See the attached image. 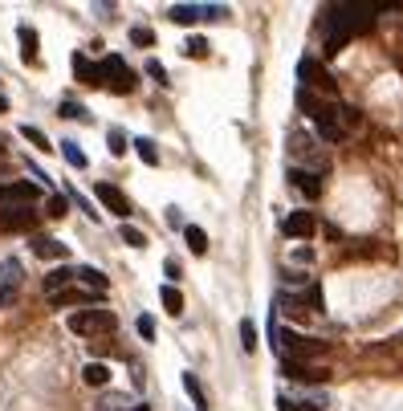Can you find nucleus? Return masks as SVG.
Returning a JSON list of instances; mask_svg holds the SVG:
<instances>
[{"label":"nucleus","instance_id":"11","mask_svg":"<svg viewBox=\"0 0 403 411\" xmlns=\"http://www.w3.org/2000/svg\"><path fill=\"white\" fill-rule=\"evenodd\" d=\"M313 229H318V220H313L306 208H302V212H289V216L281 220V232H285V236H293V240H310Z\"/></svg>","mask_w":403,"mask_h":411},{"label":"nucleus","instance_id":"3","mask_svg":"<svg viewBox=\"0 0 403 411\" xmlns=\"http://www.w3.org/2000/svg\"><path fill=\"white\" fill-rule=\"evenodd\" d=\"M70 330H74L78 338H110V334L118 330V318H114L110 310L94 306V310H78V314H70Z\"/></svg>","mask_w":403,"mask_h":411},{"label":"nucleus","instance_id":"14","mask_svg":"<svg viewBox=\"0 0 403 411\" xmlns=\"http://www.w3.org/2000/svg\"><path fill=\"white\" fill-rule=\"evenodd\" d=\"M29 244H33V253H37L41 261H65V257H70V249H65L61 240H53V236H33Z\"/></svg>","mask_w":403,"mask_h":411},{"label":"nucleus","instance_id":"28","mask_svg":"<svg viewBox=\"0 0 403 411\" xmlns=\"http://www.w3.org/2000/svg\"><path fill=\"white\" fill-rule=\"evenodd\" d=\"M21 135L29 138V143H33V147H37V151H49V147H53V143H49V138H45L41 131H37V127H29V123H25V127H21Z\"/></svg>","mask_w":403,"mask_h":411},{"label":"nucleus","instance_id":"33","mask_svg":"<svg viewBox=\"0 0 403 411\" xmlns=\"http://www.w3.org/2000/svg\"><path fill=\"white\" fill-rule=\"evenodd\" d=\"M65 212H70V200H65V196H53V200H49V216H53V220H61Z\"/></svg>","mask_w":403,"mask_h":411},{"label":"nucleus","instance_id":"35","mask_svg":"<svg viewBox=\"0 0 403 411\" xmlns=\"http://www.w3.org/2000/svg\"><path fill=\"white\" fill-rule=\"evenodd\" d=\"M277 408H281V411H318L313 403H298V399H289V395H281V399H277Z\"/></svg>","mask_w":403,"mask_h":411},{"label":"nucleus","instance_id":"6","mask_svg":"<svg viewBox=\"0 0 403 411\" xmlns=\"http://www.w3.org/2000/svg\"><path fill=\"white\" fill-rule=\"evenodd\" d=\"M167 17H172L176 25H196V21H224L228 8H224V4H172Z\"/></svg>","mask_w":403,"mask_h":411},{"label":"nucleus","instance_id":"7","mask_svg":"<svg viewBox=\"0 0 403 411\" xmlns=\"http://www.w3.org/2000/svg\"><path fill=\"white\" fill-rule=\"evenodd\" d=\"M41 187L29 180H17V183H0V212L4 208H25V204H37Z\"/></svg>","mask_w":403,"mask_h":411},{"label":"nucleus","instance_id":"38","mask_svg":"<svg viewBox=\"0 0 403 411\" xmlns=\"http://www.w3.org/2000/svg\"><path fill=\"white\" fill-rule=\"evenodd\" d=\"M163 273H167V281H179V277H183V269H179L176 257H167V261H163Z\"/></svg>","mask_w":403,"mask_h":411},{"label":"nucleus","instance_id":"25","mask_svg":"<svg viewBox=\"0 0 403 411\" xmlns=\"http://www.w3.org/2000/svg\"><path fill=\"white\" fill-rule=\"evenodd\" d=\"M134 151H138V159H143L147 167L159 163V147H155V138H134Z\"/></svg>","mask_w":403,"mask_h":411},{"label":"nucleus","instance_id":"21","mask_svg":"<svg viewBox=\"0 0 403 411\" xmlns=\"http://www.w3.org/2000/svg\"><path fill=\"white\" fill-rule=\"evenodd\" d=\"M17 33H21V57H25V61H37V29H33V25H21Z\"/></svg>","mask_w":403,"mask_h":411},{"label":"nucleus","instance_id":"10","mask_svg":"<svg viewBox=\"0 0 403 411\" xmlns=\"http://www.w3.org/2000/svg\"><path fill=\"white\" fill-rule=\"evenodd\" d=\"M94 196H98V204H102V208H110V212H114V216H131L134 208H131V200H127V191H123V187H114V183H94Z\"/></svg>","mask_w":403,"mask_h":411},{"label":"nucleus","instance_id":"22","mask_svg":"<svg viewBox=\"0 0 403 411\" xmlns=\"http://www.w3.org/2000/svg\"><path fill=\"white\" fill-rule=\"evenodd\" d=\"M82 379H86L90 387H106V383H110V366H106V363H86Z\"/></svg>","mask_w":403,"mask_h":411},{"label":"nucleus","instance_id":"31","mask_svg":"<svg viewBox=\"0 0 403 411\" xmlns=\"http://www.w3.org/2000/svg\"><path fill=\"white\" fill-rule=\"evenodd\" d=\"M131 41H134V45H143V49H147V45H155V33H151L147 25H134V29H131Z\"/></svg>","mask_w":403,"mask_h":411},{"label":"nucleus","instance_id":"41","mask_svg":"<svg viewBox=\"0 0 403 411\" xmlns=\"http://www.w3.org/2000/svg\"><path fill=\"white\" fill-rule=\"evenodd\" d=\"M0 159H4V147H0Z\"/></svg>","mask_w":403,"mask_h":411},{"label":"nucleus","instance_id":"24","mask_svg":"<svg viewBox=\"0 0 403 411\" xmlns=\"http://www.w3.org/2000/svg\"><path fill=\"white\" fill-rule=\"evenodd\" d=\"M61 155H65V163H70V167H78V171L86 167V151H82L74 138H61Z\"/></svg>","mask_w":403,"mask_h":411},{"label":"nucleus","instance_id":"27","mask_svg":"<svg viewBox=\"0 0 403 411\" xmlns=\"http://www.w3.org/2000/svg\"><path fill=\"white\" fill-rule=\"evenodd\" d=\"M240 346H245V350H257V326L249 318L240 322Z\"/></svg>","mask_w":403,"mask_h":411},{"label":"nucleus","instance_id":"9","mask_svg":"<svg viewBox=\"0 0 403 411\" xmlns=\"http://www.w3.org/2000/svg\"><path fill=\"white\" fill-rule=\"evenodd\" d=\"M21 281H25V269L17 257L0 261V306H12V297L21 293Z\"/></svg>","mask_w":403,"mask_h":411},{"label":"nucleus","instance_id":"17","mask_svg":"<svg viewBox=\"0 0 403 411\" xmlns=\"http://www.w3.org/2000/svg\"><path fill=\"white\" fill-rule=\"evenodd\" d=\"M78 285H82V289H94V293H106V289H110L106 273H98V269H90V265H78Z\"/></svg>","mask_w":403,"mask_h":411},{"label":"nucleus","instance_id":"13","mask_svg":"<svg viewBox=\"0 0 403 411\" xmlns=\"http://www.w3.org/2000/svg\"><path fill=\"white\" fill-rule=\"evenodd\" d=\"M281 370H285L289 379H298V383H326V379H330V370H326V366H310V363H289V359H281Z\"/></svg>","mask_w":403,"mask_h":411},{"label":"nucleus","instance_id":"37","mask_svg":"<svg viewBox=\"0 0 403 411\" xmlns=\"http://www.w3.org/2000/svg\"><path fill=\"white\" fill-rule=\"evenodd\" d=\"M147 74H151V78H155L159 86H167V82H172V78H167V70H163L159 61H147Z\"/></svg>","mask_w":403,"mask_h":411},{"label":"nucleus","instance_id":"12","mask_svg":"<svg viewBox=\"0 0 403 411\" xmlns=\"http://www.w3.org/2000/svg\"><path fill=\"white\" fill-rule=\"evenodd\" d=\"M98 297L102 293H94V289H57V293H49V306L53 310H61V306H90L94 310Z\"/></svg>","mask_w":403,"mask_h":411},{"label":"nucleus","instance_id":"8","mask_svg":"<svg viewBox=\"0 0 403 411\" xmlns=\"http://www.w3.org/2000/svg\"><path fill=\"white\" fill-rule=\"evenodd\" d=\"M37 220H41V212H37L33 204H25V208H4V212H0V232H33Z\"/></svg>","mask_w":403,"mask_h":411},{"label":"nucleus","instance_id":"20","mask_svg":"<svg viewBox=\"0 0 403 411\" xmlns=\"http://www.w3.org/2000/svg\"><path fill=\"white\" fill-rule=\"evenodd\" d=\"M159 302H163V310H167L172 318L183 314V293H179L176 285H163V289H159Z\"/></svg>","mask_w":403,"mask_h":411},{"label":"nucleus","instance_id":"30","mask_svg":"<svg viewBox=\"0 0 403 411\" xmlns=\"http://www.w3.org/2000/svg\"><path fill=\"white\" fill-rule=\"evenodd\" d=\"M61 118H82V123H90V114H86V106H78V102H61V110H57Z\"/></svg>","mask_w":403,"mask_h":411},{"label":"nucleus","instance_id":"34","mask_svg":"<svg viewBox=\"0 0 403 411\" xmlns=\"http://www.w3.org/2000/svg\"><path fill=\"white\" fill-rule=\"evenodd\" d=\"M70 200H74V204H78V208H82V212H86L90 220H98V208H94V204H90L86 196H82V191H70Z\"/></svg>","mask_w":403,"mask_h":411},{"label":"nucleus","instance_id":"15","mask_svg":"<svg viewBox=\"0 0 403 411\" xmlns=\"http://www.w3.org/2000/svg\"><path fill=\"white\" fill-rule=\"evenodd\" d=\"M74 78L82 86H102V70H98V61H90L86 53H74Z\"/></svg>","mask_w":403,"mask_h":411},{"label":"nucleus","instance_id":"2","mask_svg":"<svg viewBox=\"0 0 403 411\" xmlns=\"http://www.w3.org/2000/svg\"><path fill=\"white\" fill-rule=\"evenodd\" d=\"M269 338H277V350H281V359H289V363L330 359V346H326V342L306 338V334H298V330H277V326L269 322Z\"/></svg>","mask_w":403,"mask_h":411},{"label":"nucleus","instance_id":"16","mask_svg":"<svg viewBox=\"0 0 403 411\" xmlns=\"http://www.w3.org/2000/svg\"><path fill=\"white\" fill-rule=\"evenodd\" d=\"M289 180H293V187H298L306 200H318V196H322V180H318L313 171H302V167H293V171H289Z\"/></svg>","mask_w":403,"mask_h":411},{"label":"nucleus","instance_id":"29","mask_svg":"<svg viewBox=\"0 0 403 411\" xmlns=\"http://www.w3.org/2000/svg\"><path fill=\"white\" fill-rule=\"evenodd\" d=\"M134 330H138L143 342H155V318H151V314H143V318L134 322Z\"/></svg>","mask_w":403,"mask_h":411},{"label":"nucleus","instance_id":"23","mask_svg":"<svg viewBox=\"0 0 403 411\" xmlns=\"http://www.w3.org/2000/svg\"><path fill=\"white\" fill-rule=\"evenodd\" d=\"M183 240H187V249H192L196 257H204V253H208V236H204V229L187 224V229H183Z\"/></svg>","mask_w":403,"mask_h":411},{"label":"nucleus","instance_id":"1","mask_svg":"<svg viewBox=\"0 0 403 411\" xmlns=\"http://www.w3.org/2000/svg\"><path fill=\"white\" fill-rule=\"evenodd\" d=\"M375 17H379V8H375V4H334V8L326 12V25H330V37H326V53L334 57L338 49L351 41V37L366 33V29L375 25Z\"/></svg>","mask_w":403,"mask_h":411},{"label":"nucleus","instance_id":"5","mask_svg":"<svg viewBox=\"0 0 403 411\" xmlns=\"http://www.w3.org/2000/svg\"><path fill=\"white\" fill-rule=\"evenodd\" d=\"M298 78H302V90H310V94H338V82L326 74V65L318 61V57H302L298 61Z\"/></svg>","mask_w":403,"mask_h":411},{"label":"nucleus","instance_id":"40","mask_svg":"<svg viewBox=\"0 0 403 411\" xmlns=\"http://www.w3.org/2000/svg\"><path fill=\"white\" fill-rule=\"evenodd\" d=\"M4 110H8V98H4V94H0V114H4Z\"/></svg>","mask_w":403,"mask_h":411},{"label":"nucleus","instance_id":"4","mask_svg":"<svg viewBox=\"0 0 403 411\" xmlns=\"http://www.w3.org/2000/svg\"><path fill=\"white\" fill-rule=\"evenodd\" d=\"M98 70H102V86L114 90V94H131L134 86H138V74H134L118 53H106V57L98 61Z\"/></svg>","mask_w":403,"mask_h":411},{"label":"nucleus","instance_id":"32","mask_svg":"<svg viewBox=\"0 0 403 411\" xmlns=\"http://www.w3.org/2000/svg\"><path fill=\"white\" fill-rule=\"evenodd\" d=\"M183 53H187V57H208V41H204V37H187Z\"/></svg>","mask_w":403,"mask_h":411},{"label":"nucleus","instance_id":"19","mask_svg":"<svg viewBox=\"0 0 403 411\" xmlns=\"http://www.w3.org/2000/svg\"><path fill=\"white\" fill-rule=\"evenodd\" d=\"M183 391L192 395V408H196V411H208V408H212V403H208V395H204V387H200V379H196L192 370L183 375Z\"/></svg>","mask_w":403,"mask_h":411},{"label":"nucleus","instance_id":"39","mask_svg":"<svg viewBox=\"0 0 403 411\" xmlns=\"http://www.w3.org/2000/svg\"><path fill=\"white\" fill-rule=\"evenodd\" d=\"M123 411H151L147 403H134V408H123Z\"/></svg>","mask_w":403,"mask_h":411},{"label":"nucleus","instance_id":"18","mask_svg":"<svg viewBox=\"0 0 403 411\" xmlns=\"http://www.w3.org/2000/svg\"><path fill=\"white\" fill-rule=\"evenodd\" d=\"M74 281H78V269L61 265V269H53V273L45 277V293H57V289H70Z\"/></svg>","mask_w":403,"mask_h":411},{"label":"nucleus","instance_id":"26","mask_svg":"<svg viewBox=\"0 0 403 411\" xmlns=\"http://www.w3.org/2000/svg\"><path fill=\"white\" fill-rule=\"evenodd\" d=\"M118 236L131 244V249H147V232H138V229H131V224H123L118 229Z\"/></svg>","mask_w":403,"mask_h":411},{"label":"nucleus","instance_id":"36","mask_svg":"<svg viewBox=\"0 0 403 411\" xmlns=\"http://www.w3.org/2000/svg\"><path fill=\"white\" fill-rule=\"evenodd\" d=\"M123 151H127V135L114 127V131H110V155H123Z\"/></svg>","mask_w":403,"mask_h":411}]
</instances>
